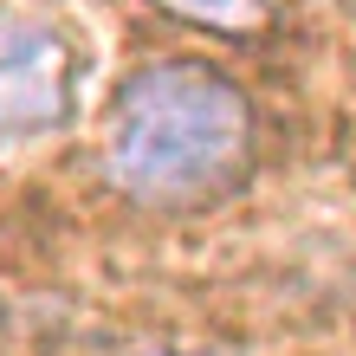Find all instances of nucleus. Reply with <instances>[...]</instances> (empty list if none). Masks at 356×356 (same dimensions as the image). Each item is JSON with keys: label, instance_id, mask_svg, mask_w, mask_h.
<instances>
[{"label": "nucleus", "instance_id": "nucleus-3", "mask_svg": "<svg viewBox=\"0 0 356 356\" xmlns=\"http://www.w3.org/2000/svg\"><path fill=\"white\" fill-rule=\"evenodd\" d=\"M156 7L181 26H201L220 39H253L266 26V0H156Z\"/></svg>", "mask_w": 356, "mask_h": 356}, {"label": "nucleus", "instance_id": "nucleus-1", "mask_svg": "<svg viewBox=\"0 0 356 356\" xmlns=\"http://www.w3.org/2000/svg\"><path fill=\"white\" fill-rule=\"evenodd\" d=\"M253 162V104L214 65L162 58L117 91L104 175L130 201L188 207L234 188Z\"/></svg>", "mask_w": 356, "mask_h": 356}, {"label": "nucleus", "instance_id": "nucleus-4", "mask_svg": "<svg viewBox=\"0 0 356 356\" xmlns=\"http://www.w3.org/2000/svg\"><path fill=\"white\" fill-rule=\"evenodd\" d=\"M136 356H214V350H136Z\"/></svg>", "mask_w": 356, "mask_h": 356}, {"label": "nucleus", "instance_id": "nucleus-2", "mask_svg": "<svg viewBox=\"0 0 356 356\" xmlns=\"http://www.w3.org/2000/svg\"><path fill=\"white\" fill-rule=\"evenodd\" d=\"M72 46L39 19L0 13V143L39 136L72 111Z\"/></svg>", "mask_w": 356, "mask_h": 356}]
</instances>
